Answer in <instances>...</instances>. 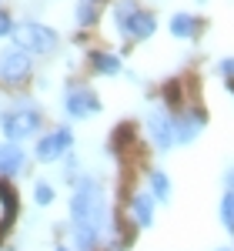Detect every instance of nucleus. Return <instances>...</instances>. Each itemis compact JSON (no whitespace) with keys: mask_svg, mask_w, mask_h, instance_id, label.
Returning <instances> with one entry per match:
<instances>
[{"mask_svg":"<svg viewBox=\"0 0 234 251\" xmlns=\"http://www.w3.org/2000/svg\"><path fill=\"white\" fill-rule=\"evenodd\" d=\"M57 251H70V248H57Z\"/></svg>","mask_w":234,"mask_h":251,"instance_id":"24","label":"nucleus"},{"mask_svg":"<svg viewBox=\"0 0 234 251\" xmlns=\"http://www.w3.org/2000/svg\"><path fill=\"white\" fill-rule=\"evenodd\" d=\"M64 111H67V117H74V121H84V117L100 111V97L91 87H70L64 94Z\"/></svg>","mask_w":234,"mask_h":251,"instance_id":"5","label":"nucleus"},{"mask_svg":"<svg viewBox=\"0 0 234 251\" xmlns=\"http://www.w3.org/2000/svg\"><path fill=\"white\" fill-rule=\"evenodd\" d=\"M70 144H74V134H70L67 127H57V131H50V134L40 137L37 148H34V154H37V161L50 164V161H57V157L67 154V151H70Z\"/></svg>","mask_w":234,"mask_h":251,"instance_id":"6","label":"nucleus"},{"mask_svg":"<svg viewBox=\"0 0 234 251\" xmlns=\"http://www.w3.org/2000/svg\"><path fill=\"white\" fill-rule=\"evenodd\" d=\"M221 221H224L228 231H234V191H228L221 198Z\"/></svg>","mask_w":234,"mask_h":251,"instance_id":"19","label":"nucleus"},{"mask_svg":"<svg viewBox=\"0 0 234 251\" xmlns=\"http://www.w3.org/2000/svg\"><path fill=\"white\" fill-rule=\"evenodd\" d=\"M151 194H154L157 201H171V181H167V174L164 171H151Z\"/></svg>","mask_w":234,"mask_h":251,"instance_id":"16","label":"nucleus"},{"mask_svg":"<svg viewBox=\"0 0 234 251\" xmlns=\"http://www.w3.org/2000/svg\"><path fill=\"white\" fill-rule=\"evenodd\" d=\"M10 34H14V44H17L20 50H27V54H54L60 44L57 30L47 27V24H37V20H23Z\"/></svg>","mask_w":234,"mask_h":251,"instance_id":"2","label":"nucleus"},{"mask_svg":"<svg viewBox=\"0 0 234 251\" xmlns=\"http://www.w3.org/2000/svg\"><path fill=\"white\" fill-rule=\"evenodd\" d=\"M14 211H17V201H14V191L0 184V228H7V225H10V218H14Z\"/></svg>","mask_w":234,"mask_h":251,"instance_id":"14","label":"nucleus"},{"mask_svg":"<svg viewBox=\"0 0 234 251\" xmlns=\"http://www.w3.org/2000/svg\"><path fill=\"white\" fill-rule=\"evenodd\" d=\"M70 234H74V248L77 251H94L97 241H100V231L91 221H74V225H70Z\"/></svg>","mask_w":234,"mask_h":251,"instance_id":"11","label":"nucleus"},{"mask_svg":"<svg viewBox=\"0 0 234 251\" xmlns=\"http://www.w3.org/2000/svg\"><path fill=\"white\" fill-rule=\"evenodd\" d=\"M171 124H174V144H191L201 134V127L208 124V117L201 111H184V114L171 117Z\"/></svg>","mask_w":234,"mask_h":251,"instance_id":"8","label":"nucleus"},{"mask_svg":"<svg viewBox=\"0 0 234 251\" xmlns=\"http://www.w3.org/2000/svg\"><path fill=\"white\" fill-rule=\"evenodd\" d=\"M197 30H201V24H197L194 14H187V10H177L174 17H171V34L177 40H194Z\"/></svg>","mask_w":234,"mask_h":251,"instance_id":"12","label":"nucleus"},{"mask_svg":"<svg viewBox=\"0 0 234 251\" xmlns=\"http://www.w3.org/2000/svg\"><path fill=\"white\" fill-rule=\"evenodd\" d=\"M97 7H94V0H80L77 3V24L80 27H91V24H97Z\"/></svg>","mask_w":234,"mask_h":251,"instance_id":"18","label":"nucleus"},{"mask_svg":"<svg viewBox=\"0 0 234 251\" xmlns=\"http://www.w3.org/2000/svg\"><path fill=\"white\" fill-rule=\"evenodd\" d=\"M131 211H134L140 228H151L154 225V198L151 194H134L131 198Z\"/></svg>","mask_w":234,"mask_h":251,"instance_id":"13","label":"nucleus"},{"mask_svg":"<svg viewBox=\"0 0 234 251\" xmlns=\"http://www.w3.org/2000/svg\"><path fill=\"white\" fill-rule=\"evenodd\" d=\"M34 201H37L40 208L54 204V184H47V181H37V188H34Z\"/></svg>","mask_w":234,"mask_h":251,"instance_id":"20","label":"nucleus"},{"mask_svg":"<svg viewBox=\"0 0 234 251\" xmlns=\"http://www.w3.org/2000/svg\"><path fill=\"white\" fill-rule=\"evenodd\" d=\"M154 30H157V17L151 10H140V7L134 10V17L124 24V34H131V37H137V40L154 37Z\"/></svg>","mask_w":234,"mask_h":251,"instance_id":"10","label":"nucleus"},{"mask_svg":"<svg viewBox=\"0 0 234 251\" xmlns=\"http://www.w3.org/2000/svg\"><path fill=\"white\" fill-rule=\"evenodd\" d=\"M134 10H137V0H117V3H114V24H117V30H124V24L134 17Z\"/></svg>","mask_w":234,"mask_h":251,"instance_id":"17","label":"nucleus"},{"mask_svg":"<svg viewBox=\"0 0 234 251\" xmlns=\"http://www.w3.org/2000/svg\"><path fill=\"white\" fill-rule=\"evenodd\" d=\"M10 30H14V20H10L7 14H3V10H0V37H7Z\"/></svg>","mask_w":234,"mask_h":251,"instance_id":"21","label":"nucleus"},{"mask_svg":"<svg viewBox=\"0 0 234 251\" xmlns=\"http://www.w3.org/2000/svg\"><path fill=\"white\" fill-rule=\"evenodd\" d=\"M147 131H151V141H154L157 151H171V148H174V124H171V117L164 114L161 107L151 111V117H147Z\"/></svg>","mask_w":234,"mask_h":251,"instance_id":"7","label":"nucleus"},{"mask_svg":"<svg viewBox=\"0 0 234 251\" xmlns=\"http://www.w3.org/2000/svg\"><path fill=\"white\" fill-rule=\"evenodd\" d=\"M221 74H224L228 80L234 77V57H224V60H221Z\"/></svg>","mask_w":234,"mask_h":251,"instance_id":"22","label":"nucleus"},{"mask_svg":"<svg viewBox=\"0 0 234 251\" xmlns=\"http://www.w3.org/2000/svg\"><path fill=\"white\" fill-rule=\"evenodd\" d=\"M30 71H34V64H30V54H27V50L10 47V50L0 54V80H7V84H20V80L30 77Z\"/></svg>","mask_w":234,"mask_h":251,"instance_id":"4","label":"nucleus"},{"mask_svg":"<svg viewBox=\"0 0 234 251\" xmlns=\"http://www.w3.org/2000/svg\"><path fill=\"white\" fill-rule=\"evenodd\" d=\"M217 251H231V248H217Z\"/></svg>","mask_w":234,"mask_h":251,"instance_id":"23","label":"nucleus"},{"mask_svg":"<svg viewBox=\"0 0 234 251\" xmlns=\"http://www.w3.org/2000/svg\"><path fill=\"white\" fill-rule=\"evenodd\" d=\"M70 218L74 221H91L97 231L104 228V218H107V211H104V188L94 177H84L77 184V191L70 198Z\"/></svg>","mask_w":234,"mask_h":251,"instance_id":"1","label":"nucleus"},{"mask_svg":"<svg viewBox=\"0 0 234 251\" xmlns=\"http://www.w3.org/2000/svg\"><path fill=\"white\" fill-rule=\"evenodd\" d=\"M27 168V154H23V148H20L17 141H7V144H0V174H23Z\"/></svg>","mask_w":234,"mask_h":251,"instance_id":"9","label":"nucleus"},{"mask_svg":"<svg viewBox=\"0 0 234 251\" xmlns=\"http://www.w3.org/2000/svg\"><path fill=\"white\" fill-rule=\"evenodd\" d=\"M91 64H94V71H97V74H107V77L120 74V60H117L114 54H94Z\"/></svg>","mask_w":234,"mask_h":251,"instance_id":"15","label":"nucleus"},{"mask_svg":"<svg viewBox=\"0 0 234 251\" xmlns=\"http://www.w3.org/2000/svg\"><path fill=\"white\" fill-rule=\"evenodd\" d=\"M40 127V111L30 104H14L10 111L0 114V131L7 141H27L30 134H37Z\"/></svg>","mask_w":234,"mask_h":251,"instance_id":"3","label":"nucleus"}]
</instances>
